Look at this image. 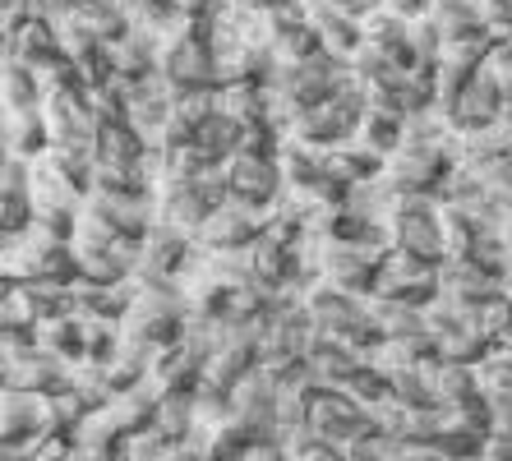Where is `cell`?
Returning a JSON list of instances; mask_svg holds the SVG:
<instances>
[{"label": "cell", "mask_w": 512, "mask_h": 461, "mask_svg": "<svg viewBox=\"0 0 512 461\" xmlns=\"http://www.w3.org/2000/svg\"><path fill=\"white\" fill-rule=\"evenodd\" d=\"M60 28L47 24V19H24L19 28H10L5 33V47H0V56L5 60H24V65H47V60L60 56Z\"/></svg>", "instance_id": "23"}, {"label": "cell", "mask_w": 512, "mask_h": 461, "mask_svg": "<svg viewBox=\"0 0 512 461\" xmlns=\"http://www.w3.org/2000/svg\"><path fill=\"white\" fill-rule=\"evenodd\" d=\"M0 102H5V111H37L42 102H47L42 79L33 74V65H24V60H5V70H0Z\"/></svg>", "instance_id": "31"}, {"label": "cell", "mask_w": 512, "mask_h": 461, "mask_svg": "<svg viewBox=\"0 0 512 461\" xmlns=\"http://www.w3.org/2000/svg\"><path fill=\"white\" fill-rule=\"evenodd\" d=\"M134 300V286H102V282H84V277H74L70 282V314L79 323H111L120 328L125 319V309Z\"/></svg>", "instance_id": "21"}, {"label": "cell", "mask_w": 512, "mask_h": 461, "mask_svg": "<svg viewBox=\"0 0 512 461\" xmlns=\"http://www.w3.org/2000/svg\"><path fill=\"white\" fill-rule=\"evenodd\" d=\"M323 166H328L346 190H351V185H360V180L383 176V166H388V162H383V157H374L370 148H360V143L351 139V143H342V148H333V153H323Z\"/></svg>", "instance_id": "33"}, {"label": "cell", "mask_w": 512, "mask_h": 461, "mask_svg": "<svg viewBox=\"0 0 512 461\" xmlns=\"http://www.w3.org/2000/svg\"><path fill=\"white\" fill-rule=\"evenodd\" d=\"M434 397H439V411H453L480 397V379L471 365H453V360H439L434 365Z\"/></svg>", "instance_id": "34"}, {"label": "cell", "mask_w": 512, "mask_h": 461, "mask_svg": "<svg viewBox=\"0 0 512 461\" xmlns=\"http://www.w3.org/2000/svg\"><path fill=\"white\" fill-rule=\"evenodd\" d=\"M0 143H5V153L28 157V162L47 157L51 153V134H47V116H42V107L37 111H5V120H0Z\"/></svg>", "instance_id": "24"}, {"label": "cell", "mask_w": 512, "mask_h": 461, "mask_svg": "<svg viewBox=\"0 0 512 461\" xmlns=\"http://www.w3.org/2000/svg\"><path fill=\"white\" fill-rule=\"evenodd\" d=\"M0 194H33V162L28 157H0Z\"/></svg>", "instance_id": "46"}, {"label": "cell", "mask_w": 512, "mask_h": 461, "mask_svg": "<svg viewBox=\"0 0 512 461\" xmlns=\"http://www.w3.org/2000/svg\"><path fill=\"white\" fill-rule=\"evenodd\" d=\"M157 74H162L176 93H208V88H217V56L199 24H194L190 33L171 37L167 47H162Z\"/></svg>", "instance_id": "8"}, {"label": "cell", "mask_w": 512, "mask_h": 461, "mask_svg": "<svg viewBox=\"0 0 512 461\" xmlns=\"http://www.w3.org/2000/svg\"><path fill=\"white\" fill-rule=\"evenodd\" d=\"M411 461H448V457H439L434 448H420V452H411Z\"/></svg>", "instance_id": "52"}, {"label": "cell", "mask_w": 512, "mask_h": 461, "mask_svg": "<svg viewBox=\"0 0 512 461\" xmlns=\"http://www.w3.org/2000/svg\"><path fill=\"white\" fill-rule=\"evenodd\" d=\"M65 379H70V369L37 346V332L0 328V392L51 397L56 388H65Z\"/></svg>", "instance_id": "2"}, {"label": "cell", "mask_w": 512, "mask_h": 461, "mask_svg": "<svg viewBox=\"0 0 512 461\" xmlns=\"http://www.w3.org/2000/svg\"><path fill=\"white\" fill-rule=\"evenodd\" d=\"M439 268L443 263H429V259H420V254L388 249L383 272H379V296H393L416 309H429L439 300Z\"/></svg>", "instance_id": "12"}, {"label": "cell", "mask_w": 512, "mask_h": 461, "mask_svg": "<svg viewBox=\"0 0 512 461\" xmlns=\"http://www.w3.org/2000/svg\"><path fill=\"white\" fill-rule=\"evenodd\" d=\"M406 139V116H393V111H370V116L360 120V130H356V143L360 148H370L374 157H388L402 148Z\"/></svg>", "instance_id": "36"}, {"label": "cell", "mask_w": 512, "mask_h": 461, "mask_svg": "<svg viewBox=\"0 0 512 461\" xmlns=\"http://www.w3.org/2000/svg\"><path fill=\"white\" fill-rule=\"evenodd\" d=\"M370 116V97H365V88H360V79L351 74V79L337 88V93H328L319 102V107L300 111L296 120H291V130H286V143H296V148H305V153H333V148H342V143L356 139L360 120Z\"/></svg>", "instance_id": "1"}, {"label": "cell", "mask_w": 512, "mask_h": 461, "mask_svg": "<svg viewBox=\"0 0 512 461\" xmlns=\"http://www.w3.org/2000/svg\"><path fill=\"white\" fill-rule=\"evenodd\" d=\"M388 388H393V402L406 406V411H439V397H434V365L393 369V374H388Z\"/></svg>", "instance_id": "37"}, {"label": "cell", "mask_w": 512, "mask_h": 461, "mask_svg": "<svg viewBox=\"0 0 512 461\" xmlns=\"http://www.w3.org/2000/svg\"><path fill=\"white\" fill-rule=\"evenodd\" d=\"M227 180H231V199L250 203L259 213H273L286 194L277 153H245V148H240V153L227 162Z\"/></svg>", "instance_id": "13"}, {"label": "cell", "mask_w": 512, "mask_h": 461, "mask_svg": "<svg viewBox=\"0 0 512 461\" xmlns=\"http://www.w3.org/2000/svg\"><path fill=\"white\" fill-rule=\"evenodd\" d=\"M314 337H319V332H314L305 305H300V300H277V305L263 314L259 365L263 369H282V365H300V360H310Z\"/></svg>", "instance_id": "5"}, {"label": "cell", "mask_w": 512, "mask_h": 461, "mask_svg": "<svg viewBox=\"0 0 512 461\" xmlns=\"http://www.w3.org/2000/svg\"><path fill=\"white\" fill-rule=\"evenodd\" d=\"M319 51H323V42H319V33H314L305 19H300V24H291V28H282V33H277V42H273L277 65H300V60L319 56Z\"/></svg>", "instance_id": "41"}, {"label": "cell", "mask_w": 512, "mask_h": 461, "mask_svg": "<svg viewBox=\"0 0 512 461\" xmlns=\"http://www.w3.org/2000/svg\"><path fill=\"white\" fill-rule=\"evenodd\" d=\"M47 397L37 392H5L0 397V461H28L47 438H56Z\"/></svg>", "instance_id": "4"}, {"label": "cell", "mask_w": 512, "mask_h": 461, "mask_svg": "<svg viewBox=\"0 0 512 461\" xmlns=\"http://www.w3.org/2000/svg\"><path fill=\"white\" fill-rule=\"evenodd\" d=\"M439 351H443V360H453V365H471V369H476L480 360H489V355H494V342H489L476 323H457V328L439 332Z\"/></svg>", "instance_id": "38"}, {"label": "cell", "mask_w": 512, "mask_h": 461, "mask_svg": "<svg viewBox=\"0 0 512 461\" xmlns=\"http://www.w3.org/2000/svg\"><path fill=\"white\" fill-rule=\"evenodd\" d=\"M157 56H162V47H157L153 37H143V33L130 28V37L111 47L116 79H148V74H157Z\"/></svg>", "instance_id": "35"}, {"label": "cell", "mask_w": 512, "mask_h": 461, "mask_svg": "<svg viewBox=\"0 0 512 461\" xmlns=\"http://www.w3.org/2000/svg\"><path fill=\"white\" fill-rule=\"evenodd\" d=\"M499 116H503V83L489 70H480L476 79L462 88V97H457L453 107L443 111V125H448L457 139H466V134H480V130H489V125H499Z\"/></svg>", "instance_id": "15"}, {"label": "cell", "mask_w": 512, "mask_h": 461, "mask_svg": "<svg viewBox=\"0 0 512 461\" xmlns=\"http://www.w3.org/2000/svg\"><path fill=\"white\" fill-rule=\"evenodd\" d=\"M476 379H480V397H485L489 406L512 402V355L494 351L489 360H480V365H476Z\"/></svg>", "instance_id": "40"}, {"label": "cell", "mask_w": 512, "mask_h": 461, "mask_svg": "<svg viewBox=\"0 0 512 461\" xmlns=\"http://www.w3.org/2000/svg\"><path fill=\"white\" fill-rule=\"evenodd\" d=\"M286 452H291V461H351V448H342V443H333V438L323 434H300L286 443Z\"/></svg>", "instance_id": "43"}, {"label": "cell", "mask_w": 512, "mask_h": 461, "mask_svg": "<svg viewBox=\"0 0 512 461\" xmlns=\"http://www.w3.org/2000/svg\"><path fill=\"white\" fill-rule=\"evenodd\" d=\"M351 461H411V448L393 434H374L370 443H356V448H351Z\"/></svg>", "instance_id": "45"}, {"label": "cell", "mask_w": 512, "mask_h": 461, "mask_svg": "<svg viewBox=\"0 0 512 461\" xmlns=\"http://www.w3.org/2000/svg\"><path fill=\"white\" fill-rule=\"evenodd\" d=\"M263 222H268V213H259V208H250L240 199H227L203 222L199 249H250L263 236Z\"/></svg>", "instance_id": "18"}, {"label": "cell", "mask_w": 512, "mask_h": 461, "mask_svg": "<svg viewBox=\"0 0 512 461\" xmlns=\"http://www.w3.org/2000/svg\"><path fill=\"white\" fill-rule=\"evenodd\" d=\"M37 346H42L47 355H56L65 369L88 365V328L74 319V314L42 323V328H37Z\"/></svg>", "instance_id": "27"}, {"label": "cell", "mask_w": 512, "mask_h": 461, "mask_svg": "<svg viewBox=\"0 0 512 461\" xmlns=\"http://www.w3.org/2000/svg\"><path fill=\"white\" fill-rule=\"evenodd\" d=\"M388 231H393V249L420 254L429 263H448V240H443V217L434 194H402Z\"/></svg>", "instance_id": "7"}, {"label": "cell", "mask_w": 512, "mask_h": 461, "mask_svg": "<svg viewBox=\"0 0 512 461\" xmlns=\"http://www.w3.org/2000/svg\"><path fill=\"white\" fill-rule=\"evenodd\" d=\"M379 272L383 259L379 254H365L356 245H328L323 240V259H319V282L333 286V291H346L356 300H370L379 291Z\"/></svg>", "instance_id": "14"}, {"label": "cell", "mask_w": 512, "mask_h": 461, "mask_svg": "<svg viewBox=\"0 0 512 461\" xmlns=\"http://www.w3.org/2000/svg\"><path fill=\"white\" fill-rule=\"evenodd\" d=\"M453 171H457L453 148H443V143H411V139L383 166V176L393 180L402 194H434V199H439L443 185L453 180Z\"/></svg>", "instance_id": "6"}, {"label": "cell", "mask_w": 512, "mask_h": 461, "mask_svg": "<svg viewBox=\"0 0 512 461\" xmlns=\"http://www.w3.org/2000/svg\"><path fill=\"white\" fill-rule=\"evenodd\" d=\"M0 272L5 282H28V277H51V282H74L79 263H74V245H60L47 231H19V236H0Z\"/></svg>", "instance_id": "3"}, {"label": "cell", "mask_w": 512, "mask_h": 461, "mask_svg": "<svg viewBox=\"0 0 512 461\" xmlns=\"http://www.w3.org/2000/svg\"><path fill=\"white\" fill-rule=\"evenodd\" d=\"M277 415H282V392H277L273 374L259 365L231 392V425L250 434L254 443H263V438H277Z\"/></svg>", "instance_id": "11"}, {"label": "cell", "mask_w": 512, "mask_h": 461, "mask_svg": "<svg viewBox=\"0 0 512 461\" xmlns=\"http://www.w3.org/2000/svg\"><path fill=\"white\" fill-rule=\"evenodd\" d=\"M503 291H508V282H503L499 272L480 268L476 259H448L439 268V296L462 309H480L489 300H499Z\"/></svg>", "instance_id": "17"}, {"label": "cell", "mask_w": 512, "mask_h": 461, "mask_svg": "<svg viewBox=\"0 0 512 461\" xmlns=\"http://www.w3.org/2000/svg\"><path fill=\"white\" fill-rule=\"evenodd\" d=\"M74 24L93 33L102 47H116L130 37V14L120 10V0H93V5H79L74 10Z\"/></svg>", "instance_id": "30"}, {"label": "cell", "mask_w": 512, "mask_h": 461, "mask_svg": "<svg viewBox=\"0 0 512 461\" xmlns=\"http://www.w3.org/2000/svg\"><path fill=\"white\" fill-rule=\"evenodd\" d=\"M476 10L485 14V24H499V19L512 14V0H476Z\"/></svg>", "instance_id": "51"}, {"label": "cell", "mask_w": 512, "mask_h": 461, "mask_svg": "<svg viewBox=\"0 0 512 461\" xmlns=\"http://www.w3.org/2000/svg\"><path fill=\"white\" fill-rule=\"evenodd\" d=\"M485 457H494V461H512V429H494V434L485 438Z\"/></svg>", "instance_id": "50"}, {"label": "cell", "mask_w": 512, "mask_h": 461, "mask_svg": "<svg viewBox=\"0 0 512 461\" xmlns=\"http://www.w3.org/2000/svg\"><path fill=\"white\" fill-rule=\"evenodd\" d=\"M148 388H153L157 397H185V392H199L203 388V365L185 351V346L157 351L153 365H148Z\"/></svg>", "instance_id": "22"}, {"label": "cell", "mask_w": 512, "mask_h": 461, "mask_svg": "<svg viewBox=\"0 0 512 461\" xmlns=\"http://www.w3.org/2000/svg\"><path fill=\"white\" fill-rule=\"evenodd\" d=\"M296 5H314V0H296Z\"/></svg>", "instance_id": "53"}, {"label": "cell", "mask_w": 512, "mask_h": 461, "mask_svg": "<svg viewBox=\"0 0 512 461\" xmlns=\"http://www.w3.org/2000/svg\"><path fill=\"white\" fill-rule=\"evenodd\" d=\"M79 0H28V19H47V24H70Z\"/></svg>", "instance_id": "48"}, {"label": "cell", "mask_w": 512, "mask_h": 461, "mask_svg": "<svg viewBox=\"0 0 512 461\" xmlns=\"http://www.w3.org/2000/svg\"><path fill=\"white\" fill-rule=\"evenodd\" d=\"M310 429L323 438H333L342 448H356V443H370L379 434L374 425V415L356 402V397H346L342 388H319L310 402Z\"/></svg>", "instance_id": "10"}, {"label": "cell", "mask_w": 512, "mask_h": 461, "mask_svg": "<svg viewBox=\"0 0 512 461\" xmlns=\"http://www.w3.org/2000/svg\"><path fill=\"white\" fill-rule=\"evenodd\" d=\"M429 19L439 24V33H453V28L480 24L485 14L476 10V0H429Z\"/></svg>", "instance_id": "44"}, {"label": "cell", "mask_w": 512, "mask_h": 461, "mask_svg": "<svg viewBox=\"0 0 512 461\" xmlns=\"http://www.w3.org/2000/svg\"><path fill=\"white\" fill-rule=\"evenodd\" d=\"M240 143H245V125L231 120L227 111H217V116H208L199 125V134H194V153L208 166H227L231 157L240 153Z\"/></svg>", "instance_id": "28"}, {"label": "cell", "mask_w": 512, "mask_h": 461, "mask_svg": "<svg viewBox=\"0 0 512 461\" xmlns=\"http://www.w3.org/2000/svg\"><path fill=\"white\" fill-rule=\"evenodd\" d=\"M305 24L319 33L323 51L333 60H342V65H351L356 60V51L365 47V28H360L356 14H346L337 0H314V5H305Z\"/></svg>", "instance_id": "19"}, {"label": "cell", "mask_w": 512, "mask_h": 461, "mask_svg": "<svg viewBox=\"0 0 512 461\" xmlns=\"http://www.w3.org/2000/svg\"><path fill=\"white\" fill-rule=\"evenodd\" d=\"M310 374L319 388H346L351 383V374H356L360 365H370V360H360L356 351H346L342 342H333V337H314L310 346Z\"/></svg>", "instance_id": "26"}, {"label": "cell", "mask_w": 512, "mask_h": 461, "mask_svg": "<svg viewBox=\"0 0 512 461\" xmlns=\"http://www.w3.org/2000/svg\"><path fill=\"white\" fill-rule=\"evenodd\" d=\"M485 438L489 434H476V429H457V425H443V434L434 438V452L448 461H476L485 452Z\"/></svg>", "instance_id": "42"}, {"label": "cell", "mask_w": 512, "mask_h": 461, "mask_svg": "<svg viewBox=\"0 0 512 461\" xmlns=\"http://www.w3.org/2000/svg\"><path fill=\"white\" fill-rule=\"evenodd\" d=\"M365 314H370V323L383 332V337H406V332H425V309L406 305V300H393V296H379V291H374V296L365 300Z\"/></svg>", "instance_id": "32"}, {"label": "cell", "mask_w": 512, "mask_h": 461, "mask_svg": "<svg viewBox=\"0 0 512 461\" xmlns=\"http://www.w3.org/2000/svg\"><path fill=\"white\" fill-rule=\"evenodd\" d=\"M485 70L494 74L499 83H512V42H494V51H489Z\"/></svg>", "instance_id": "49"}, {"label": "cell", "mask_w": 512, "mask_h": 461, "mask_svg": "<svg viewBox=\"0 0 512 461\" xmlns=\"http://www.w3.org/2000/svg\"><path fill=\"white\" fill-rule=\"evenodd\" d=\"M157 406H162V397L143 383V388H130V392H120V397H111L102 411L120 425V434L139 438V434H148V429L157 425Z\"/></svg>", "instance_id": "29"}, {"label": "cell", "mask_w": 512, "mask_h": 461, "mask_svg": "<svg viewBox=\"0 0 512 461\" xmlns=\"http://www.w3.org/2000/svg\"><path fill=\"white\" fill-rule=\"evenodd\" d=\"M194 254H199V240H190V236H180V231H171V226L153 222V231H148L143 245H139V272H134V277L180 282L185 268L194 263Z\"/></svg>", "instance_id": "16"}, {"label": "cell", "mask_w": 512, "mask_h": 461, "mask_svg": "<svg viewBox=\"0 0 512 461\" xmlns=\"http://www.w3.org/2000/svg\"><path fill=\"white\" fill-rule=\"evenodd\" d=\"M180 443H171V438H162L157 429H148V434L130 438V448H125V461H171V452H176Z\"/></svg>", "instance_id": "47"}, {"label": "cell", "mask_w": 512, "mask_h": 461, "mask_svg": "<svg viewBox=\"0 0 512 461\" xmlns=\"http://www.w3.org/2000/svg\"><path fill=\"white\" fill-rule=\"evenodd\" d=\"M74 452L88 461H125V448H130V434H120V425L107 411H93L84 425L70 434Z\"/></svg>", "instance_id": "25"}, {"label": "cell", "mask_w": 512, "mask_h": 461, "mask_svg": "<svg viewBox=\"0 0 512 461\" xmlns=\"http://www.w3.org/2000/svg\"><path fill=\"white\" fill-rule=\"evenodd\" d=\"M111 88L125 102V120L143 134L148 143H162V134L171 130V116H176L180 93L171 88L162 74H148V79H111Z\"/></svg>", "instance_id": "9"}, {"label": "cell", "mask_w": 512, "mask_h": 461, "mask_svg": "<svg viewBox=\"0 0 512 461\" xmlns=\"http://www.w3.org/2000/svg\"><path fill=\"white\" fill-rule=\"evenodd\" d=\"M148 148H153V143L143 139L130 120H97V148H93L97 171H139L143 176Z\"/></svg>", "instance_id": "20"}, {"label": "cell", "mask_w": 512, "mask_h": 461, "mask_svg": "<svg viewBox=\"0 0 512 461\" xmlns=\"http://www.w3.org/2000/svg\"><path fill=\"white\" fill-rule=\"evenodd\" d=\"M153 429L162 438H171V443H194V392H185V397H162Z\"/></svg>", "instance_id": "39"}]
</instances>
